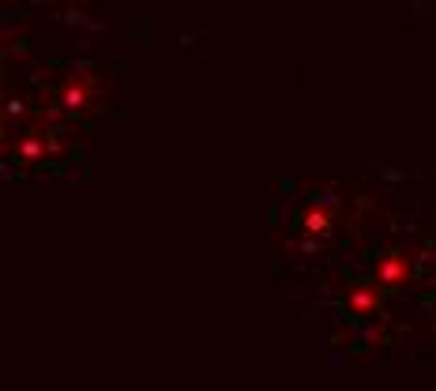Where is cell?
<instances>
[{
	"label": "cell",
	"mask_w": 436,
	"mask_h": 391,
	"mask_svg": "<svg viewBox=\"0 0 436 391\" xmlns=\"http://www.w3.org/2000/svg\"><path fill=\"white\" fill-rule=\"evenodd\" d=\"M376 275H380L384 286H403L406 275H410V267H406L403 256H384V259H380V267H376Z\"/></svg>",
	"instance_id": "6da1fadb"
},
{
	"label": "cell",
	"mask_w": 436,
	"mask_h": 391,
	"mask_svg": "<svg viewBox=\"0 0 436 391\" xmlns=\"http://www.w3.org/2000/svg\"><path fill=\"white\" fill-rule=\"evenodd\" d=\"M350 309H353V312H373V309H376V290L358 286V290L350 294Z\"/></svg>",
	"instance_id": "7a4b0ae2"
},
{
	"label": "cell",
	"mask_w": 436,
	"mask_h": 391,
	"mask_svg": "<svg viewBox=\"0 0 436 391\" xmlns=\"http://www.w3.org/2000/svg\"><path fill=\"white\" fill-rule=\"evenodd\" d=\"M327 226V215H309V230H324Z\"/></svg>",
	"instance_id": "3957f363"
}]
</instances>
